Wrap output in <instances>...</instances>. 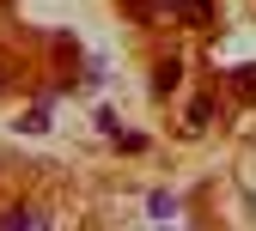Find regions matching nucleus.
<instances>
[{
    "mask_svg": "<svg viewBox=\"0 0 256 231\" xmlns=\"http://www.w3.org/2000/svg\"><path fill=\"white\" fill-rule=\"evenodd\" d=\"M6 225H12V231H37L43 213H37V207H6Z\"/></svg>",
    "mask_w": 256,
    "mask_h": 231,
    "instance_id": "nucleus-1",
    "label": "nucleus"
},
{
    "mask_svg": "<svg viewBox=\"0 0 256 231\" xmlns=\"http://www.w3.org/2000/svg\"><path fill=\"white\" fill-rule=\"evenodd\" d=\"M152 79H158L152 91L165 97V91H177V79H183V67H177V61H158V73H152Z\"/></svg>",
    "mask_w": 256,
    "mask_h": 231,
    "instance_id": "nucleus-2",
    "label": "nucleus"
},
{
    "mask_svg": "<svg viewBox=\"0 0 256 231\" xmlns=\"http://www.w3.org/2000/svg\"><path fill=\"white\" fill-rule=\"evenodd\" d=\"M208 116H214V97L202 91V97H196V104H189V128H196V134H202V128H208Z\"/></svg>",
    "mask_w": 256,
    "mask_h": 231,
    "instance_id": "nucleus-3",
    "label": "nucleus"
},
{
    "mask_svg": "<svg viewBox=\"0 0 256 231\" xmlns=\"http://www.w3.org/2000/svg\"><path fill=\"white\" fill-rule=\"evenodd\" d=\"M18 128H24V134H43V128H49V110H24Z\"/></svg>",
    "mask_w": 256,
    "mask_h": 231,
    "instance_id": "nucleus-4",
    "label": "nucleus"
},
{
    "mask_svg": "<svg viewBox=\"0 0 256 231\" xmlns=\"http://www.w3.org/2000/svg\"><path fill=\"white\" fill-rule=\"evenodd\" d=\"M238 91H244V97L256 91V67H244V73H238Z\"/></svg>",
    "mask_w": 256,
    "mask_h": 231,
    "instance_id": "nucleus-5",
    "label": "nucleus"
},
{
    "mask_svg": "<svg viewBox=\"0 0 256 231\" xmlns=\"http://www.w3.org/2000/svg\"><path fill=\"white\" fill-rule=\"evenodd\" d=\"M165 12H196V0H158Z\"/></svg>",
    "mask_w": 256,
    "mask_h": 231,
    "instance_id": "nucleus-6",
    "label": "nucleus"
}]
</instances>
